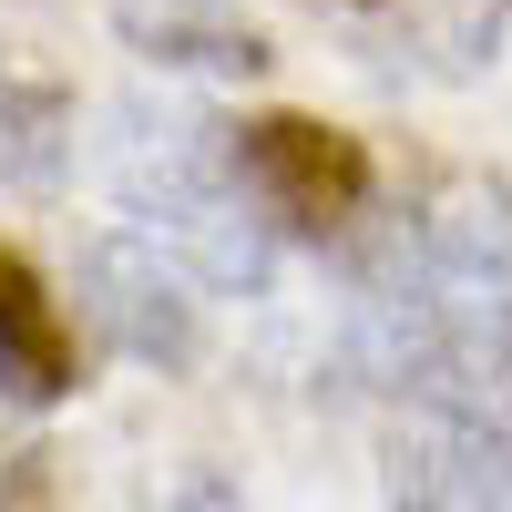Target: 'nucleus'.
Wrapping results in <instances>:
<instances>
[{"mask_svg":"<svg viewBox=\"0 0 512 512\" xmlns=\"http://www.w3.org/2000/svg\"><path fill=\"white\" fill-rule=\"evenodd\" d=\"M103 175L113 205L134 216L195 287H226V297H267L277 277V226L246 205L236 185V154H226V123H205L185 103H113V144H103Z\"/></svg>","mask_w":512,"mask_h":512,"instance_id":"obj_1","label":"nucleus"},{"mask_svg":"<svg viewBox=\"0 0 512 512\" xmlns=\"http://www.w3.org/2000/svg\"><path fill=\"white\" fill-rule=\"evenodd\" d=\"M226 154H236V185L246 205L267 216L277 236H308V246H349L369 195H379V164L359 134H338L318 113H256L226 123Z\"/></svg>","mask_w":512,"mask_h":512,"instance_id":"obj_2","label":"nucleus"},{"mask_svg":"<svg viewBox=\"0 0 512 512\" xmlns=\"http://www.w3.org/2000/svg\"><path fill=\"white\" fill-rule=\"evenodd\" d=\"M82 318H93L134 369H154V379H185V369L205 359L195 277H185L144 226H113V236L82 246Z\"/></svg>","mask_w":512,"mask_h":512,"instance_id":"obj_3","label":"nucleus"},{"mask_svg":"<svg viewBox=\"0 0 512 512\" xmlns=\"http://www.w3.org/2000/svg\"><path fill=\"white\" fill-rule=\"evenodd\" d=\"M410 256L441 287H492L512 297V185L502 175H441L410 216Z\"/></svg>","mask_w":512,"mask_h":512,"instance_id":"obj_4","label":"nucleus"},{"mask_svg":"<svg viewBox=\"0 0 512 512\" xmlns=\"http://www.w3.org/2000/svg\"><path fill=\"white\" fill-rule=\"evenodd\" d=\"M113 31L154 72H195V82H267L277 72V41L236 11H216V0H113Z\"/></svg>","mask_w":512,"mask_h":512,"instance_id":"obj_5","label":"nucleus"},{"mask_svg":"<svg viewBox=\"0 0 512 512\" xmlns=\"http://www.w3.org/2000/svg\"><path fill=\"white\" fill-rule=\"evenodd\" d=\"M0 175L21 195H52L72 175V82L31 41H0Z\"/></svg>","mask_w":512,"mask_h":512,"instance_id":"obj_6","label":"nucleus"},{"mask_svg":"<svg viewBox=\"0 0 512 512\" xmlns=\"http://www.w3.org/2000/svg\"><path fill=\"white\" fill-rule=\"evenodd\" d=\"M82 390V359H72V318L52 308V287L21 246H0V400L21 410H52Z\"/></svg>","mask_w":512,"mask_h":512,"instance_id":"obj_7","label":"nucleus"},{"mask_svg":"<svg viewBox=\"0 0 512 512\" xmlns=\"http://www.w3.org/2000/svg\"><path fill=\"white\" fill-rule=\"evenodd\" d=\"M144 512H246V502H236V492H226L216 472H185V482H164V492H154Z\"/></svg>","mask_w":512,"mask_h":512,"instance_id":"obj_8","label":"nucleus"},{"mask_svg":"<svg viewBox=\"0 0 512 512\" xmlns=\"http://www.w3.org/2000/svg\"><path fill=\"white\" fill-rule=\"evenodd\" d=\"M41 492V451H0V512H21Z\"/></svg>","mask_w":512,"mask_h":512,"instance_id":"obj_9","label":"nucleus"}]
</instances>
